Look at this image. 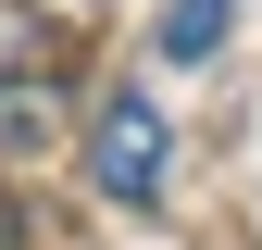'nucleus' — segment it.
<instances>
[{
	"label": "nucleus",
	"instance_id": "1",
	"mask_svg": "<svg viewBox=\"0 0 262 250\" xmlns=\"http://www.w3.org/2000/svg\"><path fill=\"white\" fill-rule=\"evenodd\" d=\"M162 163H175V138H162V100L113 88V100H100V125H88V175H100V200L150 213V200H162Z\"/></svg>",
	"mask_w": 262,
	"mask_h": 250
},
{
	"label": "nucleus",
	"instance_id": "2",
	"mask_svg": "<svg viewBox=\"0 0 262 250\" xmlns=\"http://www.w3.org/2000/svg\"><path fill=\"white\" fill-rule=\"evenodd\" d=\"M50 100H62V38L0 0V150H38L50 138Z\"/></svg>",
	"mask_w": 262,
	"mask_h": 250
},
{
	"label": "nucleus",
	"instance_id": "3",
	"mask_svg": "<svg viewBox=\"0 0 262 250\" xmlns=\"http://www.w3.org/2000/svg\"><path fill=\"white\" fill-rule=\"evenodd\" d=\"M225 25H237V0H175V13H162V62H212Z\"/></svg>",
	"mask_w": 262,
	"mask_h": 250
},
{
	"label": "nucleus",
	"instance_id": "4",
	"mask_svg": "<svg viewBox=\"0 0 262 250\" xmlns=\"http://www.w3.org/2000/svg\"><path fill=\"white\" fill-rule=\"evenodd\" d=\"M0 250H25V200H13V187H0Z\"/></svg>",
	"mask_w": 262,
	"mask_h": 250
}]
</instances>
